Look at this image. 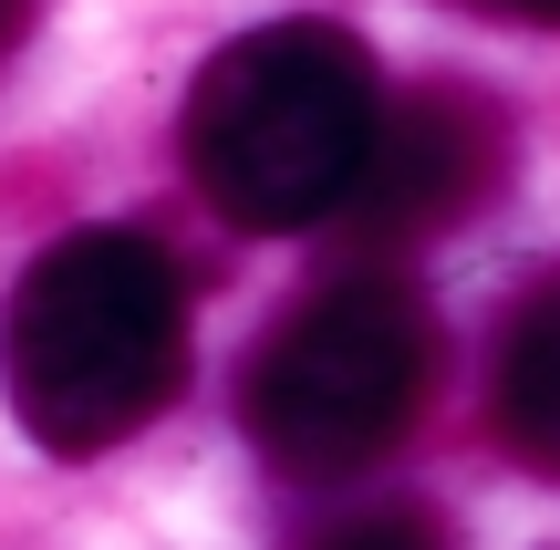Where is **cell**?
I'll use <instances>...</instances> for the list:
<instances>
[{
    "label": "cell",
    "mask_w": 560,
    "mask_h": 550,
    "mask_svg": "<svg viewBox=\"0 0 560 550\" xmlns=\"http://www.w3.org/2000/svg\"><path fill=\"white\" fill-rule=\"evenodd\" d=\"M0 374L42 457H104L145 436L187 385V270L156 229H62L11 291Z\"/></svg>",
    "instance_id": "cell-1"
},
{
    "label": "cell",
    "mask_w": 560,
    "mask_h": 550,
    "mask_svg": "<svg viewBox=\"0 0 560 550\" xmlns=\"http://www.w3.org/2000/svg\"><path fill=\"white\" fill-rule=\"evenodd\" d=\"M384 136V83L342 21H260L219 42L208 73L187 83V177L229 229H322L353 208L363 156Z\"/></svg>",
    "instance_id": "cell-2"
},
{
    "label": "cell",
    "mask_w": 560,
    "mask_h": 550,
    "mask_svg": "<svg viewBox=\"0 0 560 550\" xmlns=\"http://www.w3.org/2000/svg\"><path fill=\"white\" fill-rule=\"evenodd\" d=\"M436 395V312L395 270H342L260 332L240 374V426L280 478H353L405 447Z\"/></svg>",
    "instance_id": "cell-3"
},
{
    "label": "cell",
    "mask_w": 560,
    "mask_h": 550,
    "mask_svg": "<svg viewBox=\"0 0 560 550\" xmlns=\"http://www.w3.org/2000/svg\"><path fill=\"white\" fill-rule=\"evenodd\" d=\"M509 187V115L478 83H405L384 94V136L363 156V187L342 219L374 249H416L436 229H467L488 198Z\"/></svg>",
    "instance_id": "cell-4"
},
{
    "label": "cell",
    "mask_w": 560,
    "mask_h": 550,
    "mask_svg": "<svg viewBox=\"0 0 560 550\" xmlns=\"http://www.w3.org/2000/svg\"><path fill=\"white\" fill-rule=\"evenodd\" d=\"M488 416L529 478H560V270H540L509 302L499 353H488Z\"/></svg>",
    "instance_id": "cell-5"
},
{
    "label": "cell",
    "mask_w": 560,
    "mask_h": 550,
    "mask_svg": "<svg viewBox=\"0 0 560 550\" xmlns=\"http://www.w3.org/2000/svg\"><path fill=\"white\" fill-rule=\"evenodd\" d=\"M312 550H446V519L425 499H374V510H342L332 530H312Z\"/></svg>",
    "instance_id": "cell-6"
},
{
    "label": "cell",
    "mask_w": 560,
    "mask_h": 550,
    "mask_svg": "<svg viewBox=\"0 0 560 550\" xmlns=\"http://www.w3.org/2000/svg\"><path fill=\"white\" fill-rule=\"evenodd\" d=\"M32 21H42V0H0V62L32 42Z\"/></svg>",
    "instance_id": "cell-7"
},
{
    "label": "cell",
    "mask_w": 560,
    "mask_h": 550,
    "mask_svg": "<svg viewBox=\"0 0 560 550\" xmlns=\"http://www.w3.org/2000/svg\"><path fill=\"white\" fill-rule=\"evenodd\" d=\"M509 21H540V32H560V0H499Z\"/></svg>",
    "instance_id": "cell-8"
}]
</instances>
